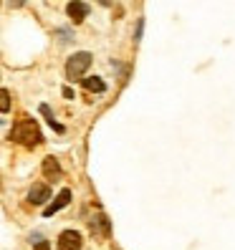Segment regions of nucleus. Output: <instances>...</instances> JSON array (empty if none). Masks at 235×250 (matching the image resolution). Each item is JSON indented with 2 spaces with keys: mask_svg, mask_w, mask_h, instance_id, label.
<instances>
[{
  "mask_svg": "<svg viewBox=\"0 0 235 250\" xmlns=\"http://www.w3.org/2000/svg\"><path fill=\"white\" fill-rule=\"evenodd\" d=\"M10 139L18 142V144H23V146H28V149H33V146H38V144L43 142L41 129H38V124H36L33 119H21V122H16V126H13V131H10Z\"/></svg>",
  "mask_w": 235,
  "mask_h": 250,
  "instance_id": "obj_1",
  "label": "nucleus"
},
{
  "mask_svg": "<svg viewBox=\"0 0 235 250\" xmlns=\"http://www.w3.org/2000/svg\"><path fill=\"white\" fill-rule=\"evenodd\" d=\"M89 66H91V53L89 51H79V53H73L68 61H66V76H68V81H76V79H81L86 71H89Z\"/></svg>",
  "mask_w": 235,
  "mask_h": 250,
  "instance_id": "obj_2",
  "label": "nucleus"
},
{
  "mask_svg": "<svg viewBox=\"0 0 235 250\" xmlns=\"http://www.w3.org/2000/svg\"><path fill=\"white\" fill-rule=\"evenodd\" d=\"M84 240L79 230H64L58 235V250H81Z\"/></svg>",
  "mask_w": 235,
  "mask_h": 250,
  "instance_id": "obj_3",
  "label": "nucleus"
},
{
  "mask_svg": "<svg viewBox=\"0 0 235 250\" xmlns=\"http://www.w3.org/2000/svg\"><path fill=\"white\" fill-rule=\"evenodd\" d=\"M66 13H68V18L79 25V23H84L86 16H89V5L81 3V0H71V3L66 5Z\"/></svg>",
  "mask_w": 235,
  "mask_h": 250,
  "instance_id": "obj_4",
  "label": "nucleus"
},
{
  "mask_svg": "<svg viewBox=\"0 0 235 250\" xmlns=\"http://www.w3.org/2000/svg\"><path fill=\"white\" fill-rule=\"evenodd\" d=\"M46 200H51L48 185H33L31 192H28V202H31V205H43Z\"/></svg>",
  "mask_w": 235,
  "mask_h": 250,
  "instance_id": "obj_5",
  "label": "nucleus"
},
{
  "mask_svg": "<svg viewBox=\"0 0 235 250\" xmlns=\"http://www.w3.org/2000/svg\"><path fill=\"white\" fill-rule=\"evenodd\" d=\"M68 200H71V189H61V192H58V197H56V202H51L46 210H43V215L46 217H51L53 212H58V210H64L66 205H68Z\"/></svg>",
  "mask_w": 235,
  "mask_h": 250,
  "instance_id": "obj_6",
  "label": "nucleus"
},
{
  "mask_svg": "<svg viewBox=\"0 0 235 250\" xmlns=\"http://www.w3.org/2000/svg\"><path fill=\"white\" fill-rule=\"evenodd\" d=\"M43 174H46V177H58V174H61V165H58V159H53V157H46L43 159Z\"/></svg>",
  "mask_w": 235,
  "mask_h": 250,
  "instance_id": "obj_7",
  "label": "nucleus"
},
{
  "mask_svg": "<svg viewBox=\"0 0 235 250\" xmlns=\"http://www.w3.org/2000/svg\"><path fill=\"white\" fill-rule=\"evenodd\" d=\"M81 83H84V89H86V91H94V94H104V91H107V83L101 81L99 76H91V79H84Z\"/></svg>",
  "mask_w": 235,
  "mask_h": 250,
  "instance_id": "obj_8",
  "label": "nucleus"
},
{
  "mask_svg": "<svg viewBox=\"0 0 235 250\" xmlns=\"http://www.w3.org/2000/svg\"><path fill=\"white\" fill-rule=\"evenodd\" d=\"M91 232H99V235H109V220L104 215H99L96 220H91Z\"/></svg>",
  "mask_w": 235,
  "mask_h": 250,
  "instance_id": "obj_9",
  "label": "nucleus"
},
{
  "mask_svg": "<svg viewBox=\"0 0 235 250\" xmlns=\"http://www.w3.org/2000/svg\"><path fill=\"white\" fill-rule=\"evenodd\" d=\"M41 114L46 116V119H48V124H51V126H53L56 131H64V126H61V124H58V122H53V114H51L48 104H41Z\"/></svg>",
  "mask_w": 235,
  "mask_h": 250,
  "instance_id": "obj_10",
  "label": "nucleus"
},
{
  "mask_svg": "<svg viewBox=\"0 0 235 250\" xmlns=\"http://www.w3.org/2000/svg\"><path fill=\"white\" fill-rule=\"evenodd\" d=\"M0 99H3V101H0V111L8 114V111H10V94H8V89L0 91Z\"/></svg>",
  "mask_w": 235,
  "mask_h": 250,
  "instance_id": "obj_11",
  "label": "nucleus"
},
{
  "mask_svg": "<svg viewBox=\"0 0 235 250\" xmlns=\"http://www.w3.org/2000/svg\"><path fill=\"white\" fill-rule=\"evenodd\" d=\"M142 31H144V18H139V23H137V33H134V43H139V41H142Z\"/></svg>",
  "mask_w": 235,
  "mask_h": 250,
  "instance_id": "obj_12",
  "label": "nucleus"
},
{
  "mask_svg": "<svg viewBox=\"0 0 235 250\" xmlns=\"http://www.w3.org/2000/svg\"><path fill=\"white\" fill-rule=\"evenodd\" d=\"M36 250H51V243L48 240H38L36 243Z\"/></svg>",
  "mask_w": 235,
  "mask_h": 250,
  "instance_id": "obj_13",
  "label": "nucleus"
},
{
  "mask_svg": "<svg viewBox=\"0 0 235 250\" xmlns=\"http://www.w3.org/2000/svg\"><path fill=\"white\" fill-rule=\"evenodd\" d=\"M64 96H66V99H73V91L68 89V86H66V89H64Z\"/></svg>",
  "mask_w": 235,
  "mask_h": 250,
  "instance_id": "obj_14",
  "label": "nucleus"
},
{
  "mask_svg": "<svg viewBox=\"0 0 235 250\" xmlns=\"http://www.w3.org/2000/svg\"><path fill=\"white\" fill-rule=\"evenodd\" d=\"M23 3H25V0H16V3H13V5H16V8H21Z\"/></svg>",
  "mask_w": 235,
  "mask_h": 250,
  "instance_id": "obj_15",
  "label": "nucleus"
}]
</instances>
